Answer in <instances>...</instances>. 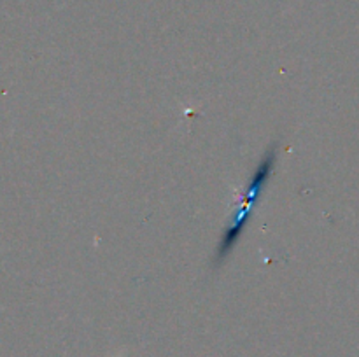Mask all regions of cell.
<instances>
[{"instance_id":"cell-1","label":"cell","mask_w":359,"mask_h":357,"mask_svg":"<svg viewBox=\"0 0 359 357\" xmlns=\"http://www.w3.org/2000/svg\"><path fill=\"white\" fill-rule=\"evenodd\" d=\"M276 161H277V144H272V146L265 150L262 160H259L258 168L255 170V175H252L248 188H245L241 206L235 210L230 223H228L226 230H224L223 237H221L219 245H217V251H216V265H221V262L230 255V252L233 251V247L238 244V240H241L242 233H244L245 230V224H248L249 216H251L252 210H255L263 188L269 184L270 177H272Z\"/></svg>"}]
</instances>
